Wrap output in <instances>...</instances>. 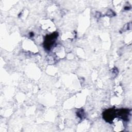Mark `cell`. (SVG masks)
<instances>
[{
    "instance_id": "cell-1",
    "label": "cell",
    "mask_w": 132,
    "mask_h": 132,
    "mask_svg": "<svg viewBox=\"0 0 132 132\" xmlns=\"http://www.w3.org/2000/svg\"><path fill=\"white\" fill-rule=\"evenodd\" d=\"M58 36V34L57 32H53L50 35H47L46 36L44 43L45 48H46L47 50H50L51 48L54 44Z\"/></svg>"
},
{
    "instance_id": "cell-3",
    "label": "cell",
    "mask_w": 132,
    "mask_h": 132,
    "mask_svg": "<svg viewBox=\"0 0 132 132\" xmlns=\"http://www.w3.org/2000/svg\"><path fill=\"white\" fill-rule=\"evenodd\" d=\"M129 115V111L128 109H122L120 110H116V117H118L119 118L123 120H128Z\"/></svg>"
},
{
    "instance_id": "cell-2",
    "label": "cell",
    "mask_w": 132,
    "mask_h": 132,
    "mask_svg": "<svg viewBox=\"0 0 132 132\" xmlns=\"http://www.w3.org/2000/svg\"><path fill=\"white\" fill-rule=\"evenodd\" d=\"M116 117V110L113 108L106 110L103 113V118L108 122H112Z\"/></svg>"
}]
</instances>
